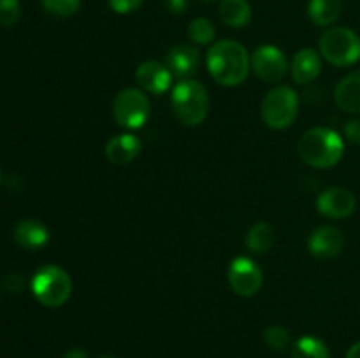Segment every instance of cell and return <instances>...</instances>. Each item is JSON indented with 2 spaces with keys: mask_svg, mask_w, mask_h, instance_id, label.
Here are the masks:
<instances>
[{
  "mask_svg": "<svg viewBox=\"0 0 360 358\" xmlns=\"http://www.w3.org/2000/svg\"><path fill=\"white\" fill-rule=\"evenodd\" d=\"M345 358H360V340H359V343H355L354 346L348 350L347 357H345Z\"/></svg>",
  "mask_w": 360,
  "mask_h": 358,
  "instance_id": "31",
  "label": "cell"
},
{
  "mask_svg": "<svg viewBox=\"0 0 360 358\" xmlns=\"http://www.w3.org/2000/svg\"><path fill=\"white\" fill-rule=\"evenodd\" d=\"M341 14V0H309L308 16L316 27L336 23Z\"/></svg>",
  "mask_w": 360,
  "mask_h": 358,
  "instance_id": "19",
  "label": "cell"
},
{
  "mask_svg": "<svg viewBox=\"0 0 360 358\" xmlns=\"http://www.w3.org/2000/svg\"><path fill=\"white\" fill-rule=\"evenodd\" d=\"M144 0H108L109 7L118 14H130L143 6Z\"/></svg>",
  "mask_w": 360,
  "mask_h": 358,
  "instance_id": "26",
  "label": "cell"
},
{
  "mask_svg": "<svg viewBox=\"0 0 360 358\" xmlns=\"http://www.w3.org/2000/svg\"><path fill=\"white\" fill-rule=\"evenodd\" d=\"M14 241L25 249H41L48 244L49 230L42 221L27 218L18 221L14 227Z\"/></svg>",
  "mask_w": 360,
  "mask_h": 358,
  "instance_id": "15",
  "label": "cell"
},
{
  "mask_svg": "<svg viewBox=\"0 0 360 358\" xmlns=\"http://www.w3.org/2000/svg\"><path fill=\"white\" fill-rule=\"evenodd\" d=\"M264 283L262 269L248 256H238L229 267V284L241 297H253Z\"/></svg>",
  "mask_w": 360,
  "mask_h": 358,
  "instance_id": "8",
  "label": "cell"
},
{
  "mask_svg": "<svg viewBox=\"0 0 360 358\" xmlns=\"http://www.w3.org/2000/svg\"><path fill=\"white\" fill-rule=\"evenodd\" d=\"M274 239H276L274 228L266 221H259L246 234V248L252 253L262 255V253H267L273 248Z\"/></svg>",
  "mask_w": 360,
  "mask_h": 358,
  "instance_id": "20",
  "label": "cell"
},
{
  "mask_svg": "<svg viewBox=\"0 0 360 358\" xmlns=\"http://www.w3.org/2000/svg\"><path fill=\"white\" fill-rule=\"evenodd\" d=\"M21 18L20 0H0V25L13 27Z\"/></svg>",
  "mask_w": 360,
  "mask_h": 358,
  "instance_id": "25",
  "label": "cell"
},
{
  "mask_svg": "<svg viewBox=\"0 0 360 358\" xmlns=\"http://www.w3.org/2000/svg\"><path fill=\"white\" fill-rule=\"evenodd\" d=\"M322 72V56L315 49L304 48L294 56L292 77L297 84H308L315 81Z\"/></svg>",
  "mask_w": 360,
  "mask_h": 358,
  "instance_id": "16",
  "label": "cell"
},
{
  "mask_svg": "<svg viewBox=\"0 0 360 358\" xmlns=\"http://www.w3.org/2000/svg\"><path fill=\"white\" fill-rule=\"evenodd\" d=\"M252 69L264 83H278L288 70V62L283 51L273 44L260 46L252 56Z\"/></svg>",
  "mask_w": 360,
  "mask_h": 358,
  "instance_id": "9",
  "label": "cell"
},
{
  "mask_svg": "<svg viewBox=\"0 0 360 358\" xmlns=\"http://www.w3.org/2000/svg\"><path fill=\"white\" fill-rule=\"evenodd\" d=\"M320 55L334 67H350L360 60V37L347 27L329 28L320 37Z\"/></svg>",
  "mask_w": 360,
  "mask_h": 358,
  "instance_id": "5",
  "label": "cell"
},
{
  "mask_svg": "<svg viewBox=\"0 0 360 358\" xmlns=\"http://www.w3.org/2000/svg\"><path fill=\"white\" fill-rule=\"evenodd\" d=\"M42 7L49 16L69 18L79 11L81 0H42Z\"/></svg>",
  "mask_w": 360,
  "mask_h": 358,
  "instance_id": "23",
  "label": "cell"
},
{
  "mask_svg": "<svg viewBox=\"0 0 360 358\" xmlns=\"http://www.w3.org/2000/svg\"><path fill=\"white\" fill-rule=\"evenodd\" d=\"M264 340H266V344L269 347H273V350L276 351H281L290 344L292 337H290V332H288L285 326L273 325L269 326V329L264 330Z\"/></svg>",
  "mask_w": 360,
  "mask_h": 358,
  "instance_id": "24",
  "label": "cell"
},
{
  "mask_svg": "<svg viewBox=\"0 0 360 358\" xmlns=\"http://www.w3.org/2000/svg\"><path fill=\"white\" fill-rule=\"evenodd\" d=\"M292 358H330V351L319 337L302 336L292 347Z\"/></svg>",
  "mask_w": 360,
  "mask_h": 358,
  "instance_id": "21",
  "label": "cell"
},
{
  "mask_svg": "<svg viewBox=\"0 0 360 358\" xmlns=\"http://www.w3.org/2000/svg\"><path fill=\"white\" fill-rule=\"evenodd\" d=\"M136 81L143 88V91H148L151 95H162L171 88L172 72L164 63L157 62V60H148L137 67Z\"/></svg>",
  "mask_w": 360,
  "mask_h": 358,
  "instance_id": "11",
  "label": "cell"
},
{
  "mask_svg": "<svg viewBox=\"0 0 360 358\" xmlns=\"http://www.w3.org/2000/svg\"><path fill=\"white\" fill-rule=\"evenodd\" d=\"M98 358H116V357H112V354H102V357H98Z\"/></svg>",
  "mask_w": 360,
  "mask_h": 358,
  "instance_id": "32",
  "label": "cell"
},
{
  "mask_svg": "<svg viewBox=\"0 0 360 358\" xmlns=\"http://www.w3.org/2000/svg\"><path fill=\"white\" fill-rule=\"evenodd\" d=\"M112 114H115L116 123L123 128H141L151 116L150 98L143 90L123 88L112 100Z\"/></svg>",
  "mask_w": 360,
  "mask_h": 358,
  "instance_id": "7",
  "label": "cell"
},
{
  "mask_svg": "<svg viewBox=\"0 0 360 358\" xmlns=\"http://www.w3.org/2000/svg\"><path fill=\"white\" fill-rule=\"evenodd\" d=\"M141 140L134 133H118L105 142V158L115 165H127L139 154Z\"/></svg>",
  "mask_w": 360,
  "mask_h": 358,
  "instance_id": "14",
  "label": "cell"
},
{
  "mask_svg": "<svg viewBox=\"0 0 360 358\" xmlns=\"http://www.w3.org/2000/svg\"><path fill=\"white\" fill-rule=\"evenodd\" d=\"M165 62H167V67L172 72V76L188 79V76L195 72L200 63L199 49L188 44H178L169 49Z\"/></svg>",
  "mask_w": 360,
  "mask_h": 358,
  "instance_id": "13",
  "label": "cell"
},
{
  "mask_svg": "<svg viewBox=\"0 0 360 358\" xmlns=\"http://www.w3.org/2000/svg\"><path fill=\"white\" fill-rule=\"evenodd\" d=\"M357 209V199L347 188H327L316 199V211L330 220H345Z\"/></svg>",
  "mask_w": 360,
  "mask_h": 358,
  "instance_id": "10",
  "label": "cell"
},
{
  "mask_svg": "<svg viewBox=\"0 0 360 358\" xmlns=\"http://www.w3.org/2000/svg\"><path fill=\"white\" fill-rule=\"evenodd\" d=\"M214 35H217V30H214V25L211 23L207 18H195V20L190 21L188 25V37L192 39L195 44L207 46L214 41Z\"/></svg>",
  "mask_w": 360,
  "mask_h": 358,
  "instance_id": "22",
  "label": "cell"
},
{
  "mask_svg": "<svg viewBox=\"0 0 360 358\" xmlns=\"http://www.w3.org/2000/svg\"><path fill=\"white\" fill-rule=\"evenodd\" d=\"M172 111L186 126H197L210 112V95L206 86L195 79H181L172 90Z\"/></svg>",
  "mask_w": 360,
  "mask_h": 358,
  "instance_id": "3",
  "label": "cell"
},
{
  "mask_svg": "<svg viewBox=\"0 0 360 358\" xmlns=\"http://www.w3.org/2000/svg\"><path fill=\"white\" fill-rule=\"evenodd\" d=\"M2 284L4 288H6V291H9V293H20L25 286L23 277H21L20 274H7V276L4 277Z\"/></svg>",
  "mask_w": 360,
  "mask_h": 358,
  "instance_id": "27",
  "label": "cell"
},
{
  "mask_svg": "<svg viewBox=\"0 0 360 358\" xmlns=\"http://www.w3.org/2000/svg\"><path fill=\"white\" fill-rule=\"evenodd\" d=\"M345 137L355 146H360V119H352L345 125Z\"/></svg>",
  "mask_w": 360,
  "mask_h": 358,
  "instance_id": "28",
  "label": "cell"
},
{
  "mask_svg": "<svg viewBox=\"0 0 360 358\" xmlns=\"http://www.w3.org/2000/svg\"><path fill=\"white\" fill-rule=\"evenodd\" d=\"M334 100L345 112L360 114V70L348 74L334 90Z\"/></svg>",
  "mask_w": 360,
  "mask_h": 358,
  "instance_id": "17",
  "label": "cell"
},
{
  "mask_svg": "<svg viewBox=\"0 0 360 358\" xmlns=\"http://www.w3.org/2000/svg\"><path fill=\"white\" fill-rule=\"evenodd\" d=\"M297 153L306 165L313 168H330L340 164L345 154L343 137L327 126H315L302 133Z\"/></svg>",
  "mask_w": 360,
  "mask_h": 358,
  "instance_id": "2",
  "label": "cell"
},
{
  "mask_svg": "<svg viewBox=\"0 0 360 358\" xmlns=\"http://www.w3.org/2000/svg\"><path fill=\"white\" fill-rule=\"evenodd\" d=\"M32 293L46 307H60L72 293V279L58 265H44L32 277Z\"/></svg>",
  "mask_w": 360,
  "mask_h": 358,
  "instance_id": "4",
  "label": "cell"
},
{
  "mask_svg": "<svg viewBox=\"0 0 360 358\" xmlns=\"http://www.w3.org/2000/svg\"><path fill=\"white\" fill-rule=\"evenodd\" d=\"M165 6L172 14H183L188 9V0H165Z\"/></svg>",
  "mask_w": 360,
  "mask_h": 358,
  "instance_id": "29",
  "label": "cell"
},
{
  "mask_svg": "<svg viewBox=\"0 0 360 358\" xmlns=\"http://www.w3.org/2000/svg\"><path fill=\"white\" fill-rule=\"evenodd\" d=\"M207 72L221 86H239L250 74V55L238 41H218L206 56Z\"/></svg>",
  "mask_w": 360,
  "mask_h": 358,
  "instance_id": "1",
  "label": "cell"
},
{
  "mask_svg": "<svg viewBox=\"0 0 360 358\" xmlns=\"http://www.w3.org/2000/svg\"><path fill=\"white\" fill-rule=\"evenodd\" d=\"M62 358H88V353L84 350H79V347H76V350L65 351Z\"/></svg>",
  "mask_w": 360,
  "mask_h": 358,
  "instance_id": "30",
  "label": "cell"
},
{
  "mask_svg": "<svg viewBox=\"0 0 360 358\" xmlns=\"http://www.w3.org/2000/svg\"><path fill=\"white\" fill-rule=\"evenodd\" d=\"M0 179H2V174H0Z\"/></svg>",
  "mask_w": 360,
  "mask_h": 358,
  "instance_id": "33",
  "label": "cell"
},
{
  "mask_svg": "<svg viewBox=\"0 0 360 358\" xmlns=\"http://www.w3.org/2000/svg\"><path fill=\"white\" fill-rule=\"evenodd\" d=\"M218 13L221 21L232 28L246 27L252 20V6L248 0H221Z\"/></svg>",
  "mask_w": 360,
  "mask_h": 358,
  "instance_id": "18",
  "label": "cell"
},
{
  "mask_svg": "<svg viewBox=\"0 0 360 358\" xmlns=\"http://www.w3.org/2000/svg\"><path fill=\"white\" fill-rule=\"evenodd\" d=\"M262 119L269 128L285 130L295 121L299 112V97L294 88L281 86L273 88L262 100Z\"/></svg>",
  "mask_w": 360,
  "mask_h": 358,
  "instance_id": "6",
  "label": "cell"
},
{
  "mask_svg": "<svg viewBox=\"0 0 360 358\" xmlns=\"http://www.w3.org/2000/svg\"><path fill=\"white\" fill-rule=\"evenodd\" d=\"M345 246V235L336 227H320L309 235L308 249L315 258L330 260L341 253Z\"/></svg>",
  "mask_w": 360,
  "mask_h": 358,
  "instance_id": "12",
  "label": "cell"
}]
</instances>
